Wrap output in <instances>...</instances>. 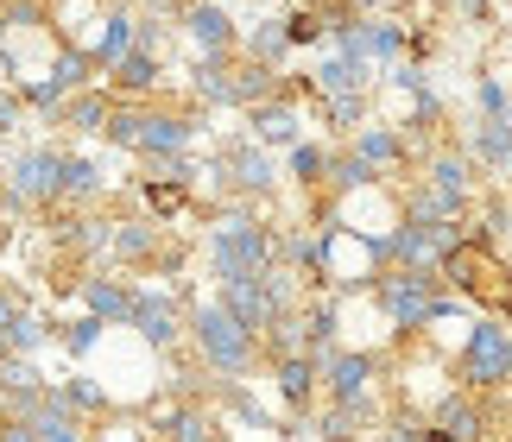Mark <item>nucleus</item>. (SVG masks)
<instances>
[{"mask_svg":"<svg viewBox=\"0 0 512 442\" xmlns=\"http://www.w3.org/2000/svg\"><path fill=\"white\" fill-rule=\"evenodd\" d=\"M373 310L386 316L399 335H418V329H437L449 316H462L468 304L443 285L437 266H392V272H373Z\"/></svg>","mask_w":512,"mask_h":442,"instance_id":"nucleus-1","label":"nucleus"},{"mask_svg":"<svg viewBox=\"0 0 512 442\" xmlns=\"http://www.w3.org/2000/svg\"><path fill=\"white\" fill-rule=\"evenodd\" d=\"M279 228L272 221H260L247 203L241 209H228L222 221H215V234H209V272H215V285H234V278H260L279 266Z\"/></svg>","mask_w":512,"mask_h":442,"instance_id":"nucleus-2","label":"nucleus"},{"mask_svg":"<svg viewBox=\"0 0 512 442\" xmlns=\"http://www.w3.org/2000/svg\"><path fill=\"white\" fill-rule=\"evenodd\" d=\"M190 341H196V354H203V367L222 379V386H234V379H247L253 367H260V335H247L234 316L215 304H190Z\"/></svg>","mask_w":512,"mask_h":442,"instance_id":"nucleus-3","label":"nucleus"},{"mask_svg":"<svg viewBox=\"0 0 512 442\" xmlns=\"http://www.w3.org/2000/svg\"><path fill=\"white\" fill-rule=\"evenodd\" d=\"M456 386L462 392H506L512 386V323L500 316H475L468 341L456 354Z\"/></svg>","mask_w":512,"mask_h":442,"instance_id":"nucleus-4","label":"nucleus"},{"mask_svg":"<svg viewBox=\"0 0 512 442\" xmlns=\"http://www.w3.org/2000/svg\"><path fill=\"white\" fill-rule=\"evenodd\" d=\"M215 184L234 190L241 203H260V196L279 190V165H272V152L260 139H222V158H215Z\"/></svg>","mask_w":512,"mask_h":442,"instance_id":"nucleus-5","label":"nucleus"},{"mask_svg":"<svg viewBox=\"0 0 512 442\" xmlns=\"http://www.w3.org/2000/svg\"><path fill=\"white\" fill-rule=\"evenodd\" d=\"M184 316H190V304L177 291H133V316H127V323L140 329V341H146L152 354H171L177 341L190 335Z\"/></svg>","mask_w":512,"mask_h":442,"instance_id":"nucleus-6","label":"nucleus"},{"mask_svg":"<svg viewBox=\"0 0 512 442\" xmlns=\"http://www.w3.org/2000/svg\"><path fill=\"white\" fill-rule=\"evenodd\" d=\"M317 360V386L329 398H354V392H367L373 386V373L386 367V354L380 348H323V354H310Z\"/></svg>","mask_w":512,"mask_h":442,"instance_id":"nucleus-7","label":"nucleus"},{"mask_svg":"<svg viewBox=\"0 0 512 442\" xmlns=\"http://www.w3.org/2000/svg\"><path fill=\"white\" fill-rule=\"evenodd\" d=\"M57 165H64L57 146H26L7 165V196H19L26 209H51L57 203Z\"/></svg>","mask_w":512,"mask_h":442,"instance_id":"nucleus-8","label":"nucleus"},{"mask_svg":"<svg viewBox=\"0 0 512 442\" xmlns=\"http://www.w3.org/2000/svg\"><path fill=\"white\" fill-rule=\"evenodd\" d=\"M203 139V114L196 108H146L140 114V158H165V152H190Z\"/></svg>","mask_w":512,"mask_h":442,"instance_id":"nucleus-9","label":"nucleus"},{"mask_svg":"<svg viewBox=\"0 0 512 442\" xmlns=\"http://www.w3.org/2000/svg\"><path fill=\"white\" fill-rule=\"evenodd\" d=\"M51 341V323L26 304V291L0 285V360L7 354H38Z\"/></svg>","mask_w":512,"mask_h":442,"instance_id":"nucleus-10","label":"nucleus"},{"mask_svg":"<svg viewBox=\"0 0 512 442\" xmlns=\"http://www.w3.org/2000/svg\"><path fill=\"white\" fill-rule=\"evenodd\" d=\"M272 386H279V405H285V417H298V424H304V417H310V405H317V360H310L304 348L298 354H279V360H272Z\"/></svg>","mask_w":512,"mask_h":442,"instance_id":"nucleus-11","label":"nucleus"},{"mask_svg":"<svg viewBox=\"0 0 512 442\" xmlns=\"http://www.w3.org/2000/svg\"><path fill=\"white\" fill-rule=\"evenodd\" d=\"M177 26H184V38H196V51H234L241 45L234 13L222 7V0H190V7L177 13Z\"/></svg>","mask_w":512,"mask_h":442,"instance_id":"nucleus-12","label":"nucleus"},{"mask_svg":"<svg viewBox=\"0 0 512 442\" xmlns=\"http://www.w3.org/2000/svg\"><path fill=\"white\" fill-rule=\"evenodd\" d=\"M247 139H260V146L272 152V146H298L304 139V114H298V102H285V95H272V102H260V108H247Z\"/></svg>","mask_w":512,"mask_h":442,"instance_id":"nucleus-13","label":"nucleus"},{"mask_svg":"<svg viewBox=\"0 0 512 442\" xmlns=\"http://www.w3.org/2000/svg\"><path fill=\"white\" fill-rule=\"evenodd\" d=\"M430 424L437 430H449L456 442H487V424H494V417H487V405H481V392H443L437 398V411H430Z\"/></svg>","mask_w":512,"mask_h":442,"instance_id":"nucleus-14","label":"nucleus"},{"mask_svg":"<svg viewBox=\"0 0 512 442\" xmlns=\"http://www.w3.org/2000/svg\"><path fill=\"white\" fill-rule=\"evenodd\" d=\"M361 430H380V405H373V392L329 398V411L317 417V436H323V442H354Z\"/></svg>","mask_w":512,"mask_h":442,"instance_id":"nucleus-15","label":"nucleus"},{"mask_svg":"<svg viewBox=\"0 0 512 442\" xmlns=\"http://www.w3.org/2000/svg\"><path fill=\"white\" fill-rule=\"evenodd\" d=\"M336 335H342V291H317L298 310V348L323 354V348H336Z\"/></svg>","mask_w":512,"mask_h":442,"instance_id":"nucleus-16","label":"nucleus"},{"mask_svg":"<svg viewBox=\"0 0 512 442\" xmlns=\"http://www.w3.org/2000/svg\"><path fill=\"white\" fill-rule=\"evenodd\" d=\"M310 89L317 95H367L373 89V57H348V51L323 57V64L310 70Z\"/></svg>","mask_w":512,"mask_h":442,"instance_id":"nucleus-17","label":"nucleus"},{"mask_svg":"<svg viewBox=\"0 0 512 442\" xmlns=\"http://www.w3.org/2000/svg\"><path fill=\"white\" fill-rule=\"evenodd\" d=\"M76 297H83V310L102 316V323H127L133 316V285L114 278V272H89L83 285H76Z\"/></svg>","mask_w":512,"mask_h":442,"instance_id":"nucleus-18","label":"nucleus"},{"mask_svg":"<svg viewBox=\"0 0 512 442\" xmlns=\"http://www.w3.org/2000/svg\"><path fill=\"white\" fill-rule=\"evenodd\" d=\"M159 83H165V64H159V51H140V45H133V51L121 57V64L108 70V89L121 95V102H140V95H152Z\"/></svg>","mask_w":512,"mask_h":442,"instance_id":"nucleus-19","label":"nucleus"},{"mask_svg":"<svg viewBox=\"0 0 512 442\" xmlns=\"http://www.w3.org/2000/svg\"><path fill=\"white\" fill-rule=\"evenodd\" d=\"M114 102H121L114 89L89 83V89L64 95V108H57V127H70V133H102V127H108V114H114Z\"/></svg>","mask_w":512,"mask_h":442,"instance_id":"nucleus-20","label":"nucleus"},{"mask_svg":"<svg viewBox=\"0 0 512 442\" xmlns=\"http://www.w3.org/2000/svg\"><path fill=\"white\" fill-rule=\"evenodd\" d=\"M348 152H354V158H367V165L380 171V177H386V171H399L405 158H411L405 133H399V127H373V120H367V127H361V133L348 139Z\"/></svg>","mask_w":512,"mask_h":442,"instance_id":"nucleus-21","label":"nucleus"},{"mask_svg":"<svg viewBox=\"0 0 512 442\" xmlns=\"http://www.w3.org/2000/svg\"><path fill=\"white\" fill-rule=\"evenodd\" d=\"M468 158H475L481 171H500V177H512V127L506 120H475V133H468Z\"/></svg>","mask_w":512,"mask_h":442,"instance_id":"nucleus-22","label":"nucleus"},{"mask_svg":"<svg viewBox=\"0 0 512 442\" xmlns=\"http://www.w3.org/2000/svg\"><path fill=\"white\" fill-rule=\"evenodd\" d=\"M159 424V442H222V424L203 411V405H171L152 417Z\"/></svg>","mask_w":512,"mask_h":442,"instance_id":"nucleus-23","label":"nucleus"},{"mask_svg":"<svg viewBox=\"0 0 512 442\" xmlns=\"http://www.w3.org/2000/svg\"><path fill=\"white\" fill-rule=\"evenodd\" d=\"M279 83L285 76L272 70V64H234V76H228V108H260V102H272V95H279Z\"/></svg>","mask_w":512,"mask_h":442,"instance_id":"nucleus-24","label":"nucleus"},{"mask_svg":"<svg viewBox=\"0 0 512 442\" xmlns=\"http://www.w3.org/2000/svg\"><path fill=\"white\" fill-rule=\"evenodd\" d=\"M329 158H336V146H323V139H298V146L285 152V177L298 190H323L329 184Z\"/></svg>","mask_w":512,"mask_h":442,"instance_id":"nucleus-25","label":"nucleus"},{"mask_svg":"<svg viewBox=\"0 0 512 442\" xmlns=\"http://www.w3.org/2000/svg\"><path fill=\"white\" fill-rule=\"evenodd\" d=\"M89 196H102V165L83 152H64V165H57V203H89Z\"/></svg>","mask_w":512,"mask_h":442,"instance_id":"nucleus-26","label":"nucleus"},{"mask_svg":"<svg viewBox=\"0 0 512 442\" xmlns=\"http://www.w3.org/2000/svg\"><path fill=\"white\" fill-rule=\"evenodd\" d=\"M228 76H234V51H203V57L190 64V89L203 95V102L228 108Z\"/></svg>","mask_w":512,"mask_h":442,"instance_id":"nucleus-27","label":"nucleus"},{"mask_svg":"<svg viewBox=\"0 0 512 442\" xmlns=\"http://www.w3.org/2000/svg\"><path fill=\"white\" fill-rule=\"evenodd\" d=\"M317 120L329 127V139H354L367 127V95H317Z\"/></svg>","mask_w":512,"mask_h":442,"instance_id":"nucleus-28","label":"nucleus"},{"mask_svg":"<svg viewBox=\"0 0 512 442\" xmlns=\"http://www.w3.org/2000/svg\"><path fill=\"white\" fill-rule=\"evenodd\" d=\"M133 19H140V13H127V7H114L108 19H102V38H95V70H114V64H121V57L133 51Z\"/></svg>","mask_w":512,"mask_h":442,"instance_id":"nucleus-29","label":"nucleus"},{"mask_svg":"<svg viewBox=\"0 0 512 442\" xmlns=\"http://www.w3.org/2000/svg\"><path fill=\"white\" fill-rule=\"evenodd\" d=\"M247 57H253V64H272V70H285V57H291L285 13H272V19H260V26L247 32Z\"/></svg>","mask_w":512,"mask_h":442,"instance_id":"nucleus-30","label":"nucleus"},{"mask_svg":"<svg viewBox=\"0 0 512 442\" xmlns=\"http://www.w3.org/2000/svg\"><path fill=\"white\" fill-rule=\"evenodd\" d=\"M411 51V32H405V19H367V57L373 64H399V57Z\"/></svg>","mask_w":512,"mask_h":442,"instance_id":"nucleus-31","label":"nucleus"},{"mask_svg":"<svg viewBox=\"0 0 512 442\" xmlns=\"http://www.w3.org/2000/svg\"><path fill=\"white\" fill-rule=\"evenodd\" d=\"M89 76H95V57L76 51V45H64V51L51 57V76H45V83H51L57 95H76V89H89Z\"/></svg>","mask_w":512,"mask_h":442,"instance_id":"nucleus-32","label":"nucleus"},{"mask_svg":"<svg viewBox=\"0 0 512 442\" xmlns=\"http://www.w3.org/2000/svg\"><path fill=\"white\" fill-rule=\"evenodd\" d=\"M57 398L76 411V417H102L108 411V392H102V379H89V373H64V386H57Z\"/></svg>","mask_w":512,"mask_h":442,"instance_id":"nucleus-33","label":"nucleus"},{"mask_svg":"<svg viewBox=\"0 0 512 442\" xmlns=\"http://www.w3.org/2000/svg\"><path fill=\"white\" fill-rule=\"evenodd\" d=\"M329 184H336V196H354V190L380 184V171H373L367 158H354V152H336V158H329Z\"/></svg>","mask_w":512,"mask_h":442,"instance_id":"nucleus-34","label":"nucleus"},{"mask_svg":"<svg viewBox=\"0 0 512 442\" xmlns=\"http://www.w3.org/2000/svg\"><path fill=\"white\" fill-rule=\"evenodd\" d=\"M140 203H146L152 221H171V215H184L190 190H184V184H159V177H140Z\"/></svg>","mask_w":512,"mask_h":442,"instance_id":"nucleus-35","label":"nucleus"},{"mask_svg":"<svg viewBox=\"0 0 512 442\" xmlns=\"http://www.w3.org/2000/svg\"><path fill=\"white\" fill-rule=\"evenodd\" d=\"M140 102H114V114H108V127H102V139L114 152H140Z\"/></svg>","mask_w":512,"mask_h":442,"instance_id":"nucleus-36","label":"nucleus"},{"mask_svg":"<svg viewBox=\"0 0 512 442\" xmlns=\"http://www.w3.org/2000/svg\"><path fill=\"white\" fill-rule=\"evenodd\" d=\"M285 38H291V51H304V45H323V38H329V19H323V7H291V13H285Z\"/></svg>","mask_w":512,"mask_h":442,"instance_id":"nucleus-37","label":"nucleus"},{"mask_svg":"<svg viewBox=\"0 0 512 442\" xmlns=\"http://www.w3.org/2000/svg\"><path fill=\"white\" fill-rule=\"evenodd\" d=\"M102 335H108V323H102V316H89V310L76 316V323H64V329H57V341H64V354H76V360L102 348Z\"/></svg>","mask_w":512,"mask_h":442,"instance_id":"nucleus-38","label":"nucleus"},{"mask_svg":"<svg viewBox=\"0 0 512 442\" xmlns=\"http://www.w3.org/2000/svg\"><path fill=\"white\" fill-rule=\"evenodd\" d=\"M108 234H114V221H95V215H70L64 221V240L76 253H108Z\"/></svg>","mask_w":512,"mask_h":442,"instance_id":"nucleus-39","label":"nucleus"},{"mask_svg":"<svg viewBox=\"0 0 512 442\" xmlns=\"http://www.w3.org/2000/svg\"><path fill=\"white\" fill-rule=\"evenodd\" d=\"M140 177H159V184H196V177H203V165H196L190 152H165V158H146V171Z\"/></svg>","mask_w":512,"mask_h":442,"instance_id":"nucleus-40","label":"nucleus"},{"mask_svg":"<svg viewBox=\"0 0 512 442\" xmlns=\"http://www.w3.org/2000/svg\"><path fill=\"white\" fill-rule=\"evenodd\" d=\"M411 102H418V108H411V120H405L411 133H437L443 120H449V108H443V95H437V89H418Z\"/></svg>","mask_w":512,"mask_h":442,"instance_id":"nucleus-41","label":"nucleus"},{"mask_svg":"<svg viewBox=\"0 0 512 442\" xmlns=\"http://www.w3.org/2000/svg\"><path fill=\"white\" fill-rule=\"evenodd\" d=\"M222 405H228V417H241V424H260V430L272 424V417H266V405H260V398L247 392V379H234V386L222 392Z\"/></svg>","mask_w":512,"mask_h":442,"instance_id":"nucleus-42","label":"nucleus"},{"mask_svg":"<svg viewBox=\"0 0 512 442\" xmlns=\"http://www.w3.org/2000/svg\"><path fill=\"white\" fill-rule=\"evenodd\" d=\"M506 102H512V89L500 83V76L481 70V76H475V108H481L487 120H506Z\"/></svg>","mask_w":512,"mask_h":442,"instance_id":"nucleus-43","label":"nucleus"},{"mask_svg":"<svg viewBox=\"0 0 512 442\" xmlns=\"http://www.w3.org/2000/svg\"><path fill=\"white\" fill-rule=\"evenodd\" d=\"M424 417H380V442H418Z\"/></svg>","mask_w":512,"mask_h":442,"instance_id":"nucleus-44","label":"nucleus"},{"mask_svg":"<svg viewBox=\"0 0 512 442\" xmlns=\"http://www.w3.org/2000/svg\"><path fill=\"white\" fill-rule=\"evenodd\" d=\"M456 7H462V19H475V26L494 19V0H456Z\"/></svg>","mask_w":512,"mask_h":442,"instance_id":"nucleus-45","label":"nucleus"},{"mask_svg":"<svg viewBox=\"0 0 512 442\" xmlns=\"http://www.w3.org/2000/svg\"><path fill=\"white\" fill-rule=\"evenodd\" d=\"M418 442H456V436H449V430H437V424H430V417H424V430H418Z\"/></svg>","mask_w":512,"mask_h":442,"instance_id":"nucleus-46","label":"nucleus"},{"mask_svg":"<svg viewBox=\"0 0 512 442\" xmlns=\"http://www.w3.org/2000/svg\"><path fill=\"white\" fill-rule=\"evenodd\" d=\"M152 7H165V13H184V7H190V0H152Z\"/></svg>","mask_w":512,"mask_h":442,"instance_id":"nucleus-47","label":"nucleus"},{"mask_svg":"<svg viewBox=\"0 0 512 442\" xmlns=\"http://www.w3.org/2000/svg\"><path fill=\"white\" fill-rule=\"evenodd\" d=\"M348 7H354V13H373V0H348Z\"/></svg>","mask_w":512,"mask_h":442,"instance_id":"nucleus-48","label":"nucleus"},{"mask_svg":"<svg viewBox=\"0 0 512 442\" xmlns=\"http://www.w3.org/2000/svg\"><path fill=\"white\" fill-rule=\"evenodd\" d=\"M0 45H7V13H0Z\"/></svg>","mask_w":512,"mask_h":442,"instance_id":"nucleus-49","label":"nucleus"},{"mask_svg":"<svg viewBox=\"0 0 512 442\" xmlns=\"http://www.w3.org/2000/svg\"><path fill=\"white\" fill-rule=\"evenodd\" d=\"M506 127H512V102H506Z\"/></svg>","mask_w":512,"mask_h":442,"instance_id":"nucleus-50","label":"nucleus"},{"mask_svg":"<svg viewBox=\"0 0 512 442\" xmlns=\"http://www.w3.org/2000/svg\"><path fill=\"white\" fill-rule=\"evenodd\" d=\"M304 7H323V0H304Z\"/></svg>","mask_w":512,"mask_h":442,"instance_id":"nucleus-51","label":"nucleus"}]
</instances>
